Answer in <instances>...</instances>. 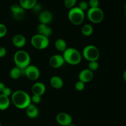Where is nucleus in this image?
I'll list each match as a JSON object with an SVG mask.
<instances>
[{"instance_id":"nucleus-20","label":"nucleus","mask_w":126,"mask_h":126,"mask_svg":"<svg viewBox=\"0 0 126 126\" xmlns=\"http://www.w3.org/2000/svg\"><path fill=\"white\" fill-rule=\"evenodd\" d=\"M10 99L9 97L0 94V110L4 111L9 107Z\"/></svg>"},{"instance_id":"nucleus-16","label":"nucleus","mask_w":126,"mask_h":126,"mask_svg":"<svg viewBox=\"0 0 126 126\" xmlns=\"http://www.w3.org/2000/svg\"><path fill=\"white\" fill-rule=\"evenodd\" d=\"M37 33L39 34L49 38V36L52 34V30L50 27H48L47 25L40 23L39 25L37 27Z\"/></svg>"},{"instance_id":"nucleus-31","label":"nucleus","mask_w":126,"mask_h":126,"mask_svg":"<svg viewBox=\"0 0 126 126\" xmlns=\"http://www.w3.org/2000/svg\"><path fill=\"white\" fill-rule=\"evenodd\" d=\"M1 94L7 96V97H9L11 95H12V90H11V88H9V87H6Z\"/></svg>"},{"instance_id":"nucleus-33","label":"nucleus","mask_w":126,"mask_h":126,"mask_svg":"<svg viewBox=\"0 0 126 126\" xmlns=\"http://www.w3.org/2000/svg\"><path fill=\"white\" fill-rule=\"evenodd\" d=\"M6 53H7V51H6V48L0 46V58L4 57L6 55Z\"/></svg>"},{"instance_id":"nucleus-24","label":"nucleus","mask_w":126,"mask_h":126,"mask_svg":"<svg viewBox=\"0 0 126 126\" xmlns=\"http://www.w3.org/2000/svg\"><path fill=\"white\" fill-rule=\"evenodd\" d=\"M88 67L91 71H92V72L94 71L98 70V67H99V64H98V62L97 61H92V62H89V63Z\"/></svg>"},{"instance_id":"nucleus-18","label":"nucleus","mask_w":126,"mask_h":126,"mask_svg":"<svg viewBox=\"0 0 126 126\" xmlns=\"http://www.w3.org/2000/svg\"><path fill=\"white\" fill-rule=\"evenodd\" d=\"M50 83L52 87L55 89H60L63 86V81L62 79L58 76H53L50 79Z\"/></svg>"},{"instance_id":"nucleus-36","label":"nucleus","mask_w":126,"mask_h":126,"mask_svg":"<svg viewBox=\"0 0 126 126\" xmlns=\"http://www.w3.org/2000/svg\"><path fill=\"white\" fill-rule=\"evenodd\" d=\"M68 126H76V125H75V124H72V123H71V124H70V125H69Z\"/></svg>"},{"instance_id":"nucleus-3","label":"nucleus","mask_w":126,"mask_h":126,"mask_svg":"<svg viewBox=\"0 0 126 126\" xmlns=\"http://www.w3.org/2000/svg\"><path fill=\"white\" fill-rule=\"evenodd\" d=\"M14 61L16 66L20 69H25L30 65L31 58L29 54L23 50H19L15 53Z\"/></svg>"},{"instance_id":"nucleus-29","label":"nucleus","mask_w":126,"mask_h":126,"mask_svg":"<svg viewBox=\"0 0 126 126\" xmlns=\"http://www.w3.org/2000/svg\"><path fill=\"white\" fill-rule=\"evenodd\" d=\"M89 7L90 8H96L98 7L99 6V1L98 0H89L88 2Z\"/></svg>"},{"instance_id":"nucleus-35","label":"nucleus","mask_w":126,"mask_h":126,"mask_svg":"<svg viewBox=\"0 0 126 126\" xmlns=\"http://www.w3.org/2000/svg\"><path fill=\"white\" fill-rule=\"evenodd\" d=\"M123 79H124L126 82V70L124 71V73H123Z\"/></svg>"},{"instance_id":"nucleus-6","label":"nucleus","mask_w":126,"mask_h":126,"mask_svg":"<svg viewBox=\"0 0 126 126\" xmlns=\"http://www.w3.org/2000/svg\"><path fill=\"white\" fill-rule=\"evenodd\" d=\"M31 44L35 49L38 50H43L49 46V38H47L41 34H34L31 38Z\"/></svg>"},{"instance_id":"nucleus-13","label":"nucleus","mask_w":126,"mask_h":126,"mask_svg":"<svg viewBox=\"0 0 126 126\" xmlns=\"http://www.w3.org/2000/svg\"><path fill=\"white\" fill-rule=\"evenodd\" d=\"M32 92L34 95H38L41 97L46 92V86L43 82H36L32 86Z\"/></svg>"},{"instance_id":"nucleus-7","label":"nucleus","mask_w":126,"mask_h":126,"mask_svg":"<svg viewBox=\"0 0 126 126\" xmlns=\"http://www.w3.org/2000/svg\"><path fill=\"white\" fill-rule=\"evenodd\" d=\"M87 17L92 23H99L102 22L104 18V12L99 7L89 8L87 11Z\"/></svg>"},{"instance_id":"nucleus-26","label":"nucleus","mask_w":126,"mask_h":126,"mask_svg":"<svg viewBox=\"0 0 126 126\" xmlns=\"http://www.w3.org/2000/svg\"><path fill=\"white\" fill-rule=\"evenodd\" d=\"M85 88V83H84L82 81H79L76 82L75 84V89H76V91H82Z\"/></svg>"},{"instance_id":"nucleus-32","label":"nucleus","mask_w":126,"mask_h":126,"mask_svg":"<svg viewBox=\"0 0 126 126\" xmlns=\"http://www.w3.org/2000/svg\"><path fill=\"white\" fill-rule=\"evenodd\" d=\"M32 9L33 10L34 12H35V13H38V12H39L41 11L42 6H41V4H39L36 3Z\"/></svg>"},{"instance_id":"nucleus-34","label":"nucleus","mask_w":126,"mask_h":126,"mask_svg":"<svg viewBox=\"0 0 126 126\" xmlns=\"http://www.w3.org/2000/svg\"><path fill=\"white\" fill-rule=\"evenodd\" d=\"M6 86H5L4 84L2 82H0V94H1L2 92V91H4V89H5Z\"/></svg>"},{"instance_id":"nucleus-1","label":"nucleus","mask_w":126,"mask_h":126,"mask_svg":"<svg viewBox=\"0 0 126 126\" xmlns=\"http://www.w3.org/2000/svg\"><path fill=\"white\" fill-rule=\"evenodd\" d=\"M11 101L18 109H26L32 103L31 97L23 91H16L11 95Z\"/></svg>"},{"instance_id":"nucleus-23","label":"nucleus","mask_w":126,"mask_h":126,"mask_svg":"<svg viewBox=\"0 0 126 126\" xmlns=\"http://www.w3.org/2000/svg\"><path fill=\"white\" fill-rule=\"evenodd\" d=\"M82 34L85 36H90L94 32V28L91 25L85 24L82 26L81 29Z\"/></svg>"},{"instance_id":"nucleus-9","label":"nucleus","mask_w":126,"mask_h":126,"mask_svg":"<svg viewBox=\"0 0 126 126\" xmlns=\"http://www.w3.org/2000/svg\"><path fill=\"white\" fill-rule=\"evenodd\" d=\"M11 11L12 16L14 19L17 20H21L25 17V12L24 9L22 8L20 5L14 4L11 6Z\"/></svg>"},{"instance_id":"nucleus-15","label":"nucleus","mask_w":126,"mask_h":126,"mask_svg":"<svg viewBox=\"0 0 126 126\" xmlns=\"http://www.w3.org/2000/svg\"><path fill=\"white\" fill-rule=\"evenodd\" d=\"M52 14L49 11H42L39 15V20L41 23H43V24H49L52 22Z\"/></svg>"},{"instance_id":"nucleus-25","label":"nucleus","mask_w":126,"mask_h":126,"mask_svg":"<svg viewBox=\"0 0 126 126\" xmlns=\"http://www.w3.org/2000/svg\"><path fill=\"white\" fill-rule=\"evenodd\" d=\"M76 3V0H64V4L66 8L71 9L75 7Z\"/></svg>"},{"instance_id":"nucleus-17","label":"nucleus","mask_w":126,"mask_h":126,"mask_svg":"<svg viewBox=\"0 0 126 126\" xmlns=\"http://www.w3.org/2000/svg\"><path fill=\"white\" fill-rule=\"evenodd\" d=\"M26 114L30 119L36 118L39 115V110L35 105L31 103L26 108Z\"/></svg>"},{"instance_id":"nucleus-37","label":"nucleus","mask_w":126,"mask_h":126,"mask_svg":"<svg viewBox=\"0 0 126 126\" xmlns=\"http://www.w3.org/2000/svg\"><path fill=\"white\" fill-rule=\"evenodd\" d=\"M125 16H126V11H125Z\"/></svg>"},{"instance_id":"nucleus-2","label":"nucleus","mask_w":126,"mask_h":126,"mask_svg":"<svg viewBox=\"0 0 126 126\" xmlns=\"http://www.w3.org/2000/svg\"><path fill=\"white\" fill-rule=\"evenodd\" d=\"M63 54L65 62L71 65H78L82 60V55L77 50L73 47H68Z\"/></svg>"},{"instance_id":"nucleus-10","label":"nucleus","mask_w":126,"mask_h":126,"mask_svg":"<svg viewBox=\"0 0 126 126\" xmlns=\"http://www.w3.org/2000/svg\"><path fill=\"white\" fill-rule=\"evenodd\" d=\"M56 121L58 124L62 126H68L72 123L73 119L69 114L61 112L56 116Z\"/></svg>"},{"instance_id":"nucleus-27","label":"nucleus","mask_w":126,"mask_h":126,"mask_svg":"<svg viewBox=\"0 0 126 126\" xmlns=\"http://www.w3.org/2000/svg\"><path fill=\"white\" fill-rule=\"evenodd\" d=\"M7 30L6 26L0 23V38L4 37L7 34Z\"/></svg>"},{"instance_id":"nucleus-5","label":"nucleus","mask_w":126,"mask_h":126,"mask_svg":"<svg viewBox=\"0 0 126 126\" xmlns=\"http://www.w3.org/2000/svg\"><path fill=\"white\" fill-rule=\"evenodd\" d=\"M82 56L89 62L97 61L100 57L99 49L95 46H86L82 50Z\"/></svg>"},{"instance_id":"nucleus-14","label":"nucleus","mask_w":126,"mask_h":126,"mask_svg":"<svg viewBox=\"0 0 126 126\" xmlns=\"http://www.w3.org/2000/svg\"><path fill=\"white\" fill-rule=\"evenodd\" d=\"M12 43L16 47L22 48L26 44L27 39L22 34H17L13 37L12 39Z\"/></svg>"},{"instance_id":"nucleus-12","label":"nucleus","mask_w":126,"mask_h":126,"mask_svg":"<svg viewBox=\"0 0 126 126\" xmlns=\"http://www.w3.org/2000/svg\"><path fill=\"white\" fill-rule=\"evenodd\" d=\"M78 78L79 81H82L84 83H87L92 81L94 78V73L89 69H84L80 71Z\"/></svg>"},{"instance_id":"nucleus-38","label":"nucleus","mask_w":126,"mask_h":126,"mask_svg":"<svg viewBox=\"0 0 126 126\" xmlns=\"http://www.w3.org/2000/svg\"><path fill=\"white\" fill-rule=\"evenodd\" d=\"M0 126H1V121H0Z\"/></svg>"},{"instance_id":"nucleus-21","label":"nucleus","mask_w":126,"mask_h":126,"mask_svg":"<svg viewBox=\"0 0 126 126\" xmlns=\"http://www.w3.org/2000/svg\"><path fill=\"white\" fill-rule=\"evenodd\" d=\"M37 3V0H20L19 5L23 9H32Z\"/></svg>"},{"instance_id":"nucleus-8","label":"nucleus","mask_w":126,"mask_h":126,"mask_svg":"<svg viewBox=\"0 0 126 126\" xmlns=\"http://www.w3.org/2000/svg\"><path fill=\"white\" fill-rule=\"evenodd\" d=\"M25 76L30 80L36 81L40 76V71L37 66L30 65L25 69Z\"/></svg>"},{"instance_id":"nucleus-11","label":"nucleus","mask_w":126,"mask_h":126,"mask_svg":"<svg viewBox=\"0 0 126 126\" xmlns=\"http://www.w3.org/2000/svg\"><path fill=\"white\" fill-rule=\"evenodd\" d=\"M65 62L62 55L59 54L52 55L49 59V65L53 68H59L64 65Z\"/></svg>"},{"instance_id":"nucleus-30","label":"nucleus","mask_w":126,"mask_h":126,"mask_svg":"<svg viewBox=\"0 0 126 126\" xmlns=\"http://www.w3.org/2000/svg\"><path fill=\"white\" fill-rule=\"evenodd\" d=\"M31 100H32V102H33V104H38L41 102V96L38 95H33L32 97H31Z\"/></svg>"},{"instance_id":"nucleus-4","label":"nucleus","mask_w":126,"mask_h":126,"mask_svg":"<svg viewBox=\"0 0 126 126\" xmlns=\"http://www.w3.org/2000/svg\"><path fill=\"white\" fill-rule=\"evenodd\" d=\"M70 22L74 25H80L84 20V12L78 7H74L70 9L68 14Z\"/></svg>"},{"instance_id":"nucleus-22","label":"nucleus","mask_w":126,"mask_h":126,"mask_svg":"<svg viewBox=\"0 0 126 126\" xmlns=\"http://www.w3.org/2000/svg\"><path fill=\"white\" fill-rule=\"evenodd\" d=\"M55 47L59 52H63L68 48L66 41L63 39H58L55 41Z\"/></svg>"},{"instance_id":"nucleus-19","label":"nucleus","mask_w":126,"mask_h":126,"mask_svg":"<svg viewBox=\"0 0 126 126\" xmlns=\"http://www.w3.org/2000/svg\"><path fill=\"white\" fill-rule=\"evenodd\" d=\"M10 76L13 79H17L21 76H25V69H20L17 66L12 68L10 71Z\"/></svg>"},{"instance_id":"nucleus-28","label":"nucleus","mask_w":126,"mask_h":126,"mask_svg":"<svg viewBox=\"0 0 126 126\" xmlns=\"http://www.w3.org/2000/svg\"><path fill=\"white\" fill-rule=\"evenodd\" d=\"M78 7L81 9L82 11H83L84 12L85 11L88 9L89 8V4H88V2L86 1H82L79 3V6Z\"/></svg>"}]
</instances>
